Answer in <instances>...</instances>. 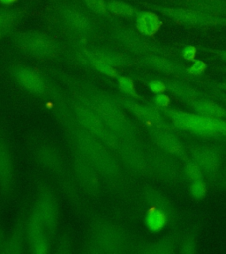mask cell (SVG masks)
<instances>
[{"label": "cell", "mask_w": 226, "mask_h": 254, "mask_svg": "<svg viewBox=\"0 0 226 254\" xmlns=\"http://www.w3.org/2000/svg\"><path fill=\"white\" fill-rule=\"evenodd\" d=\"M6 241H7V238L4 234V229L0 225V254H4Z\"/></svg>", "instance_id": "cell-44"}, {"label": "cell", "mask_w": 226, "mask_h": 254, "mask_svg": "<svg viewBox=\"0 0 226 254\" xmlns=\"http://www.w3.org/2000/svg\"><path fill=\"white\" fill-rule=\"evenodd\" d=\"M12 31H7V30H4V31H0V41L4 38V36L11 35Z\"/></svg>", "instance_id": "cell-47"}, {"label": "cell", "mask_w": 226, "mask_h": 254, "mask_svg": "<svg viewBox=\"0 0 226 254\" xmlns=\"http://www.w3.org/2000/svg\"><path fill=\"white\" fill-rule=\"evenodd\" d=\"M35 157L41 166L55 176L73 203L79 204L77 189L73 178L69 174L62 156L57 148L47 142L39 143L35 147Z\"/></svg>", "instance_id": "cell-8"}, {"label": "cell", "mask_w": 226, "mask_h": 254, "mask_svg": "<svg viewBox=\"0 0 226 254\" xmlns=\"http://www.w3.org/2000/svg\"><path fill=\"white\" fill-rule=\"evenodd\" d=\"M118 87L119 90L123 93L125 96L133 99L141 100V95L136 90L134 80L127 76H119L118 78Z\"/></svg>", "instance_id": "cell-33"}, {"label": "cell", "mask_w": 226, "mask_h": 254, "mask_svg": "<svg viewBox=\"0 0 226 254\" xmlns=\"http://www.w3.org/2000/svg\"><path fill=\"white\" fill-rule=\"evenodd\" d=\"M72 113L75 117L77 123L83 128L88 133L95 136L106 145L111 150L117 151L119 147V137L116 136L103 123L99 116L95 111L87 106L86 104L72 97Z\"/></svg>", "instance_id": "cell-9"}, {"label": "cell", "mask_w": 226, "mask_h": 254, "mask_svg": "<svg viewBox=\"0 0 226 254\" xmlns=\"http://www.w3.org/2000/svg\"><path fill=\"white\" fill-rule=\"evenodd\" d=\"M189 155L198 164L205 176L210 178L218 174L222 161V155L217 147L208 145H195L189 147Z\"/></svg>", "instance_id": "cell-20"}, {"label": "cell", "mask_w": 226, "mask_h": 254, "mask_svg": "<svg viewBox=\"0 0 226 254\" xmlns=\"http://www.w3.org/2000/svg\"><path fill=\"white\" fill-rule=\"evenodd\" d=\"M196 252V241L195 238L189 237L185 241H183L180 253L184 254H194Z\"/></svg>", "instance_id": "cell-41"}, {"label": "cell", "mask_w": 226, "mask_h": 254, "mask_svg": "<svg viewBox=\"0 0 226 254\" xmlns=\"http://www.w3.org/2000/svg\"><path fill=\"white\" fill-rule=\"evenodd\" d=\"M14 187V164L4 131L0 129V191L3 198L12 196Z\"/></svg>", "instance_id": "cell-18"}, {"label": "cell", "mask_w": 226, "mask_h": 254, "mask_svg": "<svg viewBox=\"0 0 226 254\" xmlns=\"http://www.w3.org/2000/svg\"><path fill=\"white\" fill-rule=\"evenodd\" d=\"M169 214L156 206H150L144 217V222L148 230L151 232H159L163 230L168 223Z\"/></svg>", "instance_id": "cell-27"}, {"label": "cell", "mask_w": 226, "mask_h": 254, "mask_svg": "<svg viewBox=\"0 0 226 254\" xmlns=\"http://www.w3.org/2000/svg\"><path fill=\"white\" fill-rule=\"evenodd\" d=\"M108 11L113 17H119L125 19L135 18L138 9L131 4H128L121 0H108Z\"/></svg>", "instance_id": "cell-29"}, {"label": "cell", "mask_w": 226, "mask_h": 254, "mask_svg": "<svg viewBox=\"0 0 226 254\" xmlns=\"http://www.w3.org/2000/svg\"><path fill=\"white\" fill-rule=\"evenodd\" d=\"M93 15L87 8L72 2L60 3L53 9V17L58 26L77 43L99 36L101 27Z\"/></svg>", "instance_id": "cell-3"}, {"label": "cell", "mask_w": 226, "mask_h": 254, "mask_svg": "<svg viewBox=\"0 0 226 254\" xmlns=\"http://www.w3.org/2000/svg\"><path fill=\"white\" fill-rule=\"evenodd\" d=\"M60 77L69 87L72 97L95 111L119 139H137V128L124 113L123 108L116 102L112 95L66 74L60 73Z\"/></svg>", "instance_id": "cell-1"}, {"label": "cell", "mask_w": 226, "mask_h": 254, "mask_svg": "<svg viewBox=\"0 0 226 254\" xmlns=\"http://www.w3.org/2000/svg\"><path fill=\"white\" fill-rule=\"evenodd\" d=\"M57 253L58 254H69L71 253V240L67 235H63L60 237L59 241L57 243Z\"/></svg>", "instance_id": "cell-39"}, {"label": "cell", "mask_w": 226, "mask_h": 254, "mask_svg": "<svg viewBox=\"0 0 226 254\" xmlns=\"http://www.w3.org/2000/svg\"><path fill=\"white\" fill-rule=\"evenodd\" d=\"M73 164L77 181L84 190L91 196H97L101 190L99 172L77 148L72 147Z\"/></svg>", "instance_id": "cell-15"}, {"label": "cell", "mask_w": 226, "mask_h": 254, "mask_svg": "<svg viewBox=\"0 0 226 254\" xmlns=\"http://www.w3.org/2000/svg\"><path fill=\"white\" fill-rule=\"evenodd\" d=\"M211 92L212 96L222 101L223 103H226V93L218 90V89H214V88H211Z\"/></svg>", "instance_id": "cell-45"}, {"label": "cell", "mask_w": 226, "mask_h": 254, "mask_svg": "<svg viewBox=\"0 0 226 254\" xmlns=\"http://www.w3.org/2000/svg\"><path fill=\"white\" fill-rule=\"evenodd\" d=\"M79 61L87 64L92 68H94L95 71H98L101 74L107 76L109 78L118 79L119 76H120L119 71L117 70V68L111 66L109 64L105 63V62H103L102 60L94 59V58H85V59H82V60H80Z\"/></svg>", "instance_id": "cell-31"}, {"label": "cell", "mask_w": 226, "mask_h": 254, "mask_svg": "<svg viewBox=\"0 0 226 254\" xmlns=\"http://www.w3.org/2000/svg\"><path fill=\"white\" fill-rule=\"evenodd\" d=\"M11 75L24 90L37 96H44L49 93V86L44 76L34 68L17 64L11 68Z\"/></svg>", "instance_id": "cell-17"}, {"label": "cell", "mask_w": 226, "mask_h": 254, "mask_svg": "<svg viewBox=\"0 0 226 254\" xmlns=\"http://www.w3.org/2000/svg\"><path fill=\"white\" fill-rule=\"evenodd\" d=\"M166 85L167 92L171 93V95L178 97L187 103L193 102L195 100L200 99L205 97L206 95L198 90L195 87L191 86L190 84L184 82L185 80L179 79H163Z\"/></svg>", "instance_id": "cell-25"}, {"label": "cell", "mask_w": 226, "mask_h": 254, "mask_svg": "<svg viewBox=\"0 0 226 254\" xmlns=\"http://www.w3.org/2000/svg\"><path fill=\"white\" fill-rule=\"evenodd\" d=\"M109 37L127 52L138 57L157 54L174 59L180 53V50L178 48L154 42L151 38L141 35L135 28L120 24L115 23L111 28Z\"/></svg>", "instance_id": "cell-4"}, {"label": "cell", "mask_w": 226, "mask_h": 254, "mask_svg": "<svg viewBox=\"0 0 226 254\" xmlns=\"http://www.w3.org/2000/svg\"><path fill=\"white\" fill-rule=\"evenodd\" d=\"M155 147L174 155L175 157L186 162L189 159V153L174 132L167 131H149Z\"/></svg>", "instance_id": "cell-21"}, {"label": "cell", "mask_w": 226, "mask_h": 254, "mask_svg": "<svg viewBox=\"0 0 226 254\" xmlns=\"http://www.w3.org/2000/svg\"><path fill=\"white\" fill-rule=\"evenodd\" d=\"M137 61L141 65L161 72L165 75L173 76L177 79H182L187 82H202V79L195 78L187 72V66L183 65L182 64L179 62H176L169 57L150 54L141 56L137 59Z\"/></svg>", "instance_id": "cell-13"}, {"label": "cell", "mask_w": 226, "mask_h": 254, "mask_svg": "<svg viewBox=\"0 0 226 254\" xmlns=\"http://www.w3.org/2000/svg\"><path fill=\"white\" fill-rule=\"evenodd\" d=\"M124 165L129 171L140 176L152 173L147 151L144 150L136 139H120L116 151Z\"/></svg>", "instance_id": "cell-12"}, {"label": "cell", "mask_w": 226, "mask_h": 254, "mask_svg": "<svg viewBox=\"0 0 226 254\" xmlns=\"http://www.w3.org/2000/svg\"><path fill=\"white\" fill-rule=\"evenodd\" d=\"M121 107L130 111L149 131H167L175 132L172 125L164 120L162 112L154 104H143L127 96H113Z\"/></svg>", "instance_id": "cell-10"}, {"label": "cell", "mask_w": 226, "mask_h": 254, "mask_svg": "<svg viewBox=\"0 0 226 254\" xmlns=\"http://www.w3.org/2000/svg\"><path fill=\"white\" fill-rule=\"evenodd\" d=\"M24 15L25 12L20 9L0 8V31H12Z\"/></svg>", "instance_id": "cell-28"}, {"label": "cell", "mask_w": 226, "mask_h": 254, "mask_svg": "<svg viewBox=\"0 0 226 254\" xmlns=\"http://www.w3.org/2000/svg\"><path fill=\"white\" fill-rule=\"evenodd\" d=\"M60 118L68 128L73 144L94 165L101 176L111 182L118 183L122 178V171L117 159L111 155V149L95 136L85 131L77 123L72 111L60 110Z\"/></svg>", "instance_id": "cell-2"}, {"label": "cell", "mask_w": 226, "mask_h": 254, "mask_svg": "<svg viewBox=\"0 0 226 254\" xmlns=\"http://www.w3.org/2000/svg\"><path fill=\"white\" fill-rule=\"evenodd\" d=\"M174 252V243L170 238L149 243L140 247L139 253L150 254H171Z\"/></svg>", "instance_id": "cell-30"}, {"label": "cell", "mask_w": 226, "mask_h": 254, "mask_svg": "<svg viewBox=\"0 0 226 254\" xmlns=\"http://www.w3.org/2000/svg\"><path fill=\"white\" fill-rule=\"evenodd\" d=\"M136 31L141 35L151 38L163 27V20L154 11H138L135 18Z\"/></svg>", "instance_id": "cell-23"}, {"label": "cell", "mask_w": 226, "mask_h": 254, "mask_svg": "<svg viewBox=\"0 0 226 254\" xmlns=\"http://www.w3.org/2000/svg\"><path fill=\"white\" fill-rule=\"evenodd\" d=\"M146 85L149 87V89L155 95L167 92L166 85L164 83L163 79H151L146 81Z\"/></svg>", "instance_id": "cell-37"}, {"label": "cell", "mask_w": 226, "mask_h": 254, "mask_svg": "<svg viewBox=\"0 0 226 254\" xmlns=\"http://www.w3.org/2000/svg\"><path fill=\"white\" fill-rule=\"evenodd\" d=\"M219 70H220V71H223V72H226V66H224V67L219 68Z\"/></svg>", "instance_id": "cell-48"}, {"label": "cell", "mask_w": 226, "mask_h": 254, "mask_svg": "<svg viewBox=\"0 0 226 254\" xmlns=\"http://www.w3.org/2000/svg\"><path fill=\"white\" fill-rule=\"evenodd\" d=\"M198 50L203 52H209L212 55H214L218 60H222L226 62V50H219V49H212V48L200 47Z\"/></svg>", "instance_id": "cell-42"}, {"label": "cell", "mask_w": 226, "mask_h": 254, "mask_svg": "<svg viewBox=\"0 0 226 254\" xmlns=\"http://www.w3.org/2000/svg\"><path fill=\"white\" fill-rule=\"evenodd\" d=\"M33 209L39 215L48 236L52 239L58 229L60 210L55 193L44 179H39L37 183V198Z\"/></svg>", "instance_id": "cell-11"}, {"label": "cell", "mask_w": 226, "mask_h": 254, "mask_svg": "<svg viewBox=\"0 0 226 254\" xmlns=\"http://www.w3.org/2000/svg\"><path fill=\"white\" fill-rule=\"evenodd\" d=\"M84 6L94 15L99 16L108 20H115V17L108 11L107 1L105 0H81Z\"/></svg>", "instance_id": "cell-32"}, {"label": "cell", "mask_w": 226, "mask_h": 254, "mask_svg": "<svg viewBox=\"0 0 226 254\" xmlns=\"http://www.w3.org/2000/svg\"><path fill=\"white\" fill-rule=\"evenodd\" d=\"M206 69L207 64L205 62H203V60H195L192 62L190 66L187 67V72L195 78L201 79V77L205 72Z\"/></svg>", "instance_id": "cell-36"}, {"label": "cell", "mask_w": 226, "mask_h": 254, "mask_svg": "<svg viewBox=\"0 0 226 254\" xmlns=\"http://www.w3.org/2000/svg\"><path fill=\"white\" fill-rule=\"evenodd\" d=\"M20 0H0V4L7 7V6H11L12 4H16Z\"/></svg>", "instance_id": "cell-46"}, {"label": "cell", "mask_w": 226, "mask_h": 254, "mask_svg": "<svg viewBox=\"0 0 226 254\" xmlns=\"http://www.w3.org/2000/svg\"><path fill=\"white\" fill-rule=\"evenodd\" d=\"M198 52V48L193 45H187L180 50V55L187 62L195 61V57Z\"/></svg>", "instance_id": "cell-40"}, {"label": "cell", "mask_w": 226, "mask_h": 254, "mask_svg": "<svg viewBox=\"0 0 226 254\" xmlns=\"http://www.w3.org/2000/svg\"><path fill=\"white\" fill-rule=\"evenodd\" d=\"M12 44L17 49L39 60H52L60 54L58 41L46 33L36 30L12 32Z\"/></svg>", "instance_id": "cell-7"}, {"label": "cell", "mask_w": 226, "mask_h": 254, "mask_svg": "<svg viewBox=\"0 0 226 254\" xmlns=\"http://www.w3.org/2000/svg\"><path fill=\"white\" fill-rule=\"evenodd\" d=\"M167 5L191 8L212 15L226 17V0H165Z\"/></svg>", "instance_id": "cell-22"}, {"label": "cell", "mask_w": 226, "mask_h": 254, "mask_svg": "<svg viewBox=\"0 0 226 254\" xmlns=\"http://www.w3.org/2000/svg\"><path fill=\"white\" fill-rule=\"evenodd\" d=\"M195 113L212 119H226V109L219 103L205 97L187 103Z\"/></svg>", "instance_id": "cell-26"}, {"label": "cell", "mask_w": 226, "mask_h": 254, "mask_svg": "<svg viewBox=\"0 0 226 254\" xmlns=\"http://www.w3.org/2000/svg\"><path fill=\"white\" fill-rule=\"evenodd\" d=\"M153 104L155 105V107L158 109H166V108H170L171 105V98L170 96L165 94V93H161V94H156L155 96L153 97Z\"/></svg>", "instance_id": "cell-38"}, {"label": "cell", "mask_w": 226, "mask_h": 254, "mask_svg": "<svg viewBox=\"0 0 226 254\" xmlns=\"http://www.w3.org/2000/svg\"></svg>", "instance_id": "cell-49"}, {"label": "cell", "mask_w": 226, "mask_h": 254, "mask_svg": "<svg viewBox=\"0 0 226 254\" xmlns=\"http://www.w3.org/2000/svg\"><path fill=\"white\" fill-rule=\"evenodd\" d=\"M27 239L30 253L47 254L51 252V238L48 236L39 215L32 209L27 221Z\"/></svg>", "instance_id": "cell-19"}, {"label": "cell", "mask_w": 226, "mask_h": 254, "mask_svg": "<svg viewBox=\"0 0 226 254\" xmlns=\"http://www.w3.org/2000/svg\"><path fill=\"white\" fill-rule=\"evenodd\" d=\"M184 167H183V172L185 177L187 178L190 182L195 181V180H201L204 179L205 175L203 173V170L200 168L198 164L193 161L192 159L189 158L186 162H184Z\"/></svg>", "instance_id": "cell-34"}, {"label": "cell", "mask_w": 226, "mask_h": 254, "mask_svg": "<svg viewBox=\"0 0 226 254\" xmlns=\"http://www.w3.org/2000/svg\"><path fill=\"white\" fill-rule=\"evenodd\" d=\"M151 171L164 182L174 183L180 177V168L174 155L155 147L148 151Z\"/></svg>", "instance_id": "cell-16"}, {"label": "cell", "mask_w": 226, "mask_h": 254, "mask_svg": "<svg viewBox=\"0 0 226 254\" xmlns=\"http://www.w3.org/2000/svg\"><path fill=\"white\" fill-rule=\"evenodd\" d=\"M201 83L205 85L206 87H210V88H214V89H218V90L226 93V81H222V82H211V81L203 82L202 81Z\"/></svg>", "instance_id": "cell-43"}, {"label": "cell", "mask_w": 226, "mask_h": 254, "mask_svg": "<svg viewBox=\"0 0 226 254\" xmlns=\"http://www.w3.org/2000/svg\"><path fill=\"white\" fill-rule=\"evenodd\" d=\"M189 192L190 195L197 200H201L206 197L208 192V187L204 179L192 181L189 186Z\"/></svg>", "instance_id": "cell-35"}, {"label": "cell", "mask_w": 226, "mask_h": 254, "mask_svg": "<svg viewBox=\"0 0 226 254\" xmlns=\"http://www.w3.org/2000/svg\"><path fill=\"white\" fill-rule=\"evenodd\" d=\"M127 248L126 235L119 226L107 219L94 220L87 246V253L121 254Z\"/></svg>", "instance_id": "cell-5"}, {"label": "cell", "mask_w": 226, "mask_h": 254, "mask_svg": "<svg viewBox=\"0 0 226 254\" xmlns=\"http://www.w3.org/2000/svg\"><path fill=\"white\" fill-rule=\"evenodd\" d=\"M151 11L160 12L175 23L184 27L196 28H215L226 27V17L212 15L191 8L143 4Z\"/></svg>", "instance_id": "cell-6"}, {"label": "cell", "mask_w": 226, "mask_h": 254, "mask_svg": "<svg viewBox=\"0 0 226 254\" xmlns=\"http://www.w3.org/2000/svg\"><path fill=\"white\" fill-rule=\"evenodd\" d=\"M27 221L28 218L26 217V214H20L12 230V234L7 238L4 254H20L25 252V240L27 238Z\"/></svg>", "instance_id": "cell-24"}, {"label": "cell", "mask_w": 226, "mask_h": 254, "mask_svg": "<svg viewBox=\"0 0 226 254\" xmlns=\"http://www.w3.org/2000/svg\"><path fill=\"white\" fill-rule=\"evenodd\" d=\"M76 57L80 60L85 58H94L109 64L113 67H129L138 64L137 60L126 52H119L110 48L89 46L87 44H78Z\"/></svg>", "instance_id": "cell-14"}]
</instances>
